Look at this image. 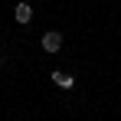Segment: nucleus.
Wrapping results in <instances>:
<instances>
[{"mask_svg": "<svg viewBox=\"0 0 121 121\" xmlns=\"http://www.w3.org/2000/svg\"><path fill=\"white\" fill-rule=\"evenodd\" d=\"M39 46H43V52H59V49H62V33H59V30H49V33H43Z\"/></svg>", "mask_w": 121, "mask_h": 121, "instance_id": "nucleus-1", "label": "nucleus"}, {"mask_svg": "<svg viewBox=\"0 0 121 121\" xmlns=\"http://www.w3.org/2000/svg\"><path fill=\"white\" fill-rule=\"evenodd\" d=\"M13 20L20 23V26H26V23L33 20V7H30V3H17V7H13Z\"/></svg>", "mask_w": 121, "mask_h": 121, "instance_id": "nucleus-2", "label": "nucleus"}, {"mask_svg": "<svg viewBox=\"0 0 121 121\" xmlns=\"http://www.w3.org/2000/svg\"><path fill=\"white\" fill-rule=\"evenodd\" d=\"M52 82H56L59 88H75V79H72L69 72H62V69H56V72H52Z\"/></svg>", "mask_w": 121, "mask_h": 121, "instance_id": "nucleus-3", "label": "nucleus"}]
</instances>
